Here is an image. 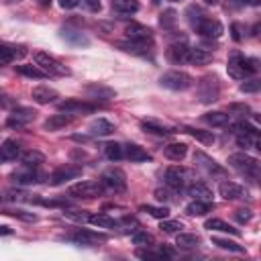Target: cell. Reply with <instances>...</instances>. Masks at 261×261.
<instances>
[{
    "mask_svg": "<svg viewBox=\"0 0 261 261\" xmlns=\"http://www.w3.org/2000/svg\"><path fill=\"white\" fill-rule=\"evenodd\" d=\"M226 71L234 80H245V77H251L259 71V61L253 59V57H245L241 51H232L228 55Z\"/></svg>",
    "mask_w": 261,
    "mask_h": 261,
    "instance_id": "cell-1",
    "label": "cell"
},
{
    "mask_svg": "<svg viewBox=\"0 0 261 261\" xmlns=\"http://www.w3.org/2000/svg\"><path fill=\"white\" fill-rule=\"evenodd\" d=\"M159 84L167 90H173V92H184V90H190L194 86V77L181 69H169L165 71L161 77H159Z\"/></svg>",
    "mask_w": 261,
    "mask_h": 261,
    "instance_id": "cell-2",
    "label": "cell"
},
{
    "mask_svg": "<svg viewBox=\"0 0 261 261\" xmlns=\"http://www.w3.org/2000/svg\"><path fill=\"white\" fill-rule=\"evenodd\" d=\"M192 181H196L194 177V171L188 169V167H181V165H173V167H167L165 169V184L171 188V190H186Z\"/></svg>",
    "mask_w": 261,
    "mask_h": 261,
    "instance_id": "cell-3",
    "label": "cell"
},
{
    "mask_svg": "<svg viewBox=\"0 0 261 261\" xmlns=\"http://www.w3.org/2000/svg\"><path fill=\"white\" fill-rule=\"evenodd\" d=\"M35 63L47 73V75H55V77H65V75H71V69L65 67L61 61H57L53 55L45 53V51H37L35 53Z\"/></svg>",
    "mask_w": 261,
    "mask_h": 261,
    "instance_id": "cell-4",
    "label": "cell"
},
{
    "mask_svg": "<svg viewBox=\"0 0 261 261\" xmlns=\"http://www.w3.org/2000/svg\"><path fill=\"white\" fill-rule=\"evenodd\" d=\"M104 194V188L100 181H94V179H86V181H77L73 186L67 188V196L75 198V200H94L98 196Z\"/></svg>",
    "mask_w": 261,
    "mask_h": 261,
    "instance_id": "cell-5",
    "label": "cell"
},
{
    "mask_svg": "<svg viewBox=\"0 0 261 261\" xmlns=\"http://www.w3.org/2000/svg\"><path fill=\"white\" fill-rule=\"evenodd\" d=\"M228 165L245 175H251L253 179L259 175V161L247 153H232L228 155Z\"/></svg>",
    "mask_w": 261,
    "mask_h": 261,
    "instance_id": "cell-6",
    "label": "cell"
},
{
    "mask_svg": "<svg viewBox=\"0 0 261 261\" xmlns=\"http://www.w3.org/2000/svg\"><path fill=\"white\" fill-rule=\"evenodd\" d=\"M100 184H102L104 190L114 192V194H120V192L126 190V175H124L122 169H118V167H110V169H106V171L102 173Z\"/></svg>",
    "mask_w": 261,
    "mask_h": 261,
    "instance_id": "cell-7",
    "label": "cell"
},
{
    "mask_svg": "<svg viewBox=\"0 0 261 261\" xmlns=\"http://www.w3.org/2000/svg\"><path fill=\"white\" fill-rule=\"evenodd\" d=\"M96 104H92V102H86V100H77V98H67V100H61V102H57V110L59 112H65V114H92V112H96Z\"/></svg>",
    "mask_w": 261,
    "mask_h": 261,
    "instance_id": "cell-8",
    "label": "cell"
},
{
    "mask_svg": "<svg viewBox=\"0 0 261 261\" xmlns=\"http://www.w3.org/2000/svg\"><path fill=\"white\" fill-rule=\"evenodd\" d=\"M218 94H220V84H218L216 75H204L198 82V96L202 102L210 104V102L218 100Z\"/></svg>",
    "mask_w": 261,
    "mask_h": 261,
    "instance_id": "cell-9",
    "label": "cell"
},
{
    "mask_svg": "<svg viewBox=\"0 0 261 261\" xmlns=\"http://www.w3.org/2000/svg\"><path fill=\"white\" fill-rule=\"evenodd\" d=\"M35 116H37V112H35L33 108L16 106V108L8 114V118H6V126H10V128H22V126H27L29 122H33Z\"/></svg>",
    "mask_w": 261,
    "mask_h": 261,
    "instance_id": "cell-10",
    "label": "cell"
},
{
    "mask_svg": "<svg viewBox=\"0 0 261 261\" xmlns=\"http://www.w3.org/2000/svg\"><path fill=\"white\" fill-rule=\"evenodd\" d=\"M194 163H196L200 169H204L208 175H216V177H224V175H226V169H224L220 163H216L210 155H206L204 151H196V153H194Z\"/></svg>",
    "mask_w": 261,
    "mask_h": 261,
    "instance_id": "cell-11",
    "label": "cell"
},
{
    "mask_svg": "<svg viewBox=\"0 0 261 261\" xmlns=\"http://www.w3.org/2000/svg\"><path fill=\"white\" fill-rule=\"evenodd\" d=\"M80 175H82V167H80V165L65 163V165L57 167V169L49 175V184H51V186H61V184H65V181H69V179L80 177Z\"/></svg>",
    "mask_w": 261,
    "mask_h": 261,
    "instance_id": "cell-12",
    "label": "cell"
},
{
    "mask_svg": "<svg viewBox=\"0 0 261 261\" xmlns=\"http://www.w3.org/2000/svg\"><path fill=\"white\" fill-rule=\"evenodd\" d=\"M12 181L16 184V186H31V184H37V181H41V173L37 171V167H29V165H22V167H18L16 171H12Z\"/></svg>",
    "mask_w": 261,
    "mask_h": 261,
    "instance_id": "cell-13",
    "label": "cell"
},
{
    "mask_svg": "<svg viewBox=\"0 0 261 261\" xmlns=\"http://www.w3.org/2000/svg\"><path fill=\"white\" fill-rule=\"evenodd\" d=\"M69 241L77 243V245H94V243H100V241H106L108 237L104 232H96V230H86V228H80L75 232H71L67 237Z\"/></svg>",
    "mask_w": 261,
    "mask_h": 261,
    "instance_id": "cell-14",
    "label": "cell"
},
{
    "mask_svg": "<svg viewBox=\"0 0 261 261\" xmlns=\"http://www.w3.org/2000/svg\"><path fill=\"white\" fill-rule=\"evenodd\" d=\"M218 194L224 198V200H241V198H249V192L241 186V184H234V181H222L218 186Z\"/></svg>",
    "mask_w": 261,
    "mask_h": 261,
    "instance_id": "cell-15",
    "label": "cell"
},
{
    "mask_svg": "<svg viewBox=\"0 0 261 261\" xmlns=\"http://www.w3.org/2000/svg\"><path fill=\"white\" fill-rule=\"evenodd\" d=\"M222 24H220V20H216V18H210V16H206L198 27H196V33L198 35H202V37H214V39H218L220 35H222Z\"/></svg>",
    "mask_w": 261,
    "mask_h": 261,
    "instance_id": "cell-16",
    "label": "cell"
},
{
    "mask_svg": "<svg viewBox=\"0 0 261 261\" xmlns=\"http://www.w3.org/2000/svg\"><path fill=\"white\" fill-rule=\"evenodd\" d=\"M126 37L130 41H141V43H151L153 39V31L145 24H139V22H130L126 24Z\"/></svg>",
    "mask_w": 261,
    "mask_h": 261,
    "instance_id": "cell-17",
    "label": "cell"
},
{
    "mask_svg": "<svg viewBox=\"0 0 261 261\" xmlns=\"http://www.w3.org/2000/svg\"><path fill=\"white\" fill-rule=\"evenodd\" d=\"M141 128H143L145 133H151V135H157V137H167V135L177 133L173 126H167V124H163V122H159V120H155V118H145V120H141Z\"/></svg>",
    "mask_w": 261,
    "mask_h": 261,
    "instance_id": "cell-18",
    "label": "cell"
},
{
    "mask_svg": "<svg viewBox=\"0 0 261 261\" xmlns=\"http://www.w3.org/2000/svg\"><path fill=\"white\" fill-rule=\"evenodd\" d=\"M61 39L67 43V45H71V47H88L90 45V39L84 35V33H80V31H73V29H61Z\"/></svg>",
    "mask_w": 261,
    "mask_h": 261,
    "instance_id": "cell-19",
    "label": "cell"
},
{
    "mask_svg": "<svg viewBox=\"0 0 261 261\" xmlns=\"http://www.w3.org/2000/svg\"><path fill=\"white\" fill-rule=\"evenodd\" d=\"M86 94L92 98V100H112L116 96V92L104 84H88L86 86Z\"/></svg>",
    "mask_w": 261,
    "mask_h": 261,
    "instance_id": "cell-20",
    "label": "cell"
},
{
    "mask_svg": "<svg viewBox=\"0 0 261 261\" xmlns=\"http://www.w3.org/2000/svg\"><path fill=\"white\" fill-rule=\"evenodd\" d=\"M186 194L192 196L194 200H202V202H212V190L202 184V181H192L188 188H186Z\"/></svg>",
    "mask_w": 261,
    "mask_h": 261,
    "instance_id": "cell-21",
    "label": "cell"
},
{
    "mask_svg": "<svg viewBox=\"0 0 261 261\" xmlns=\"http://www.w3.org/2000/svg\"><path fill=\"white\" fill-rule=\"evenodd\" d=\"M31 96H33V100H35L37 104H49V102H55V100L59 98L57 90H53V88H49V86H37V88H33Z\"/></svg>",
    "mask_w": 261,
    "mask_h": 261,
    "instance_id": "cell-22",
    "label": "cell"
},
{
    "mask_svg": "<svg viewBox=\"0 0 261 261\" xmlns=\"http://www.w3.org/2000/svg\"><path fill=\"white\" fill-rule=\"evenodd\" d=\"M20 145L12 139H6L2 145H0V161H16L20 157Z\"/></svg>",
    "mask_w": 261,
    "mask_h": 261,
    "instance_id": "cell-23",
    "label": "cell"
},
{
    "mask_svg": "<svg viewBox=\"0 0 261 261\" xmlns=\"http://www.w3.org/2000/svg\"><path fill=\"white\" fill-rule=\"evenodd\" d=\"M210 61H212V53L208 49H202V47L188 49V61L186 63H192V65H208Z\"/></svg>",
    "mask_w": 261,
    "mask_h": 261,
    "instance_id": "cell-24",
    "label": "cell"
},
{
    "mask_svg": "<svg viewBox=\"0 0 261 261\" xmlns=\"http://www.w3.org/2000/svg\"><path fill=\"white\" fill-rule=\"evenodd\" d=\"M124 157L135 161V163H143V161H151V155L137 143H128L124 145Z\"/></svg>",
    "mask_w": 261,
    "mask_h": 261,
    "instance_id": "cell-25",
    "label": "cell"
},
{
    "mask_svg": "<svg viewBox=\"0 0 261 261\" xmlns=\"http://www.w3.org/2000/svg\"><path fill=\"white\" fill-rule=\"evenodd\" d=\"M188 45L186 43H173L169 49H167V59L171 63H186L188 61Z\"/></svg>",
    "mask_w": 261,
    "mask_h": 261,
    "instance_id": "cell-26",
    "label": "cell"
},
{
    "mask_svg": "<svg viewBox=\"0 0 261 261\" xmlns=\"http://www.w3.org/2000/svg\"><path fill=\"white\" fill-rule=\"evenodd\" d=\"M71 122V114H53V116H49L45 122H43V128L45 130H61V128H65L67 124Z\"/></svg>",
    "mask_w": 261,
    "mask_h": 261,
    "instance_id": "cell-27",
    "label": "cell"
},
{
    "mask_svg": "<svg viewBox=\"0 0 261 261\" xmlns=\"http://www.w3.org/2000/svg\"><path fill=\"white\" fill-rule=\"evenodd\" d=\"M163 155L171 161H181L188 155V145L186 143H169L163 147Z\"/></svg>",
    "mask_w": 261,
    "mask_h": 261,
    "instance_id": "cell-28",
    "label": "cell"
},
{
    "mask_svg": "<svg viewBox=\"0 0 261 261\" xmlns=\"http://www.w3.org/2000/svg\"><path fill=\"white\" fill-rule=\"evenodd\" d=\"M112 133H114V124L106 118H96L90 124V135H94V137H108Z\"/></svg>",
    "mask_w": 261,
    "mask_h": 261,
    "instance_id": "cell-29",
    "label": "cell"
},
{
    "mask_svg": "<svg viewBox=\"0 0 261 261\" xmlns=\"http://www.w3.org/2000/svg\"><path fill=\"white\" fill-rule=\"evenodd\" d=\"M88 222L98 226V228H116L118 226V220H114L112 216H108L106 212H98V214H90L88 216Z\"/></svg>",
    "mask_w": 261,
    "mask_h": 261,
    "instance_id": "cell-30",
    "label": "cell"
},
{
    "mask_svg": "<svg viewBox=\"0 0 261 261\" xmlns=\"http://www.w3.org/2000/svg\"><path fill=\"white\" fill-rule=\"evenodd\" d=\"M116 47L126 51V53H133V55H147L149 53V45L141 43V41H120Z\"/></svg>",
    "mask_w": 261,
    "mask_h": 261,
    "instance_id": "cell-31",
    "label": "cell"
},
{
    "mask_svg": "<svg viewBox=\"0 0 261 261\" xmlns=\"http://www.w3.org/2000/svg\"><path fill=\"white\" fill-rule=\"evenodd\" d=\"M18 159H20L22 165H29V167H39L41 163H45V155H43L41 151H35V149L22 151Z\"/></svg>",
    "mask_w": 261,
    "mask_h": 261,
    "instance_id": "cell-32",
    "label": "cell"
},
{
    "mask_svg": "<svg viewBox=\"0 0 261 261\" xmlns=\"http://www.w3.org/2000/svg\"><path fill=\"white\" fill-rule=\"evenodd\" d=\"M212 210V202H202V200H192L186 206V214L190 216H204Z\"/></svg>",
    "mask_w": 261,
    "mask_h": 261,
    "instance_id": "cell-33",
    "label": "cell"
},
{
    "mask_svg": "<svg viewBox=\"0 0 261 261\" xmlns=\"http://www.w3.org/2000/svg\"><path fill=\"white\" fill-rule=\"evenodd\" d=\"M204 226L208 228V230H220V232H228V234H239V228H234V226H230L228 222H224V220H220V218H208L206 222H204Z\"/></svg>",
    "mask_w": 261,
    "mask_h": 261,
    "instance_id": "cell-34",
    "label": "cell"
},
{
    "mask_svg": "<svg viewBox=\"0 0 261 261\" xmlns=\"http://www.w3.org/2000/svg\"><path fill=\"white\" fill-rule=\"evenodd\" d=\"M175 245H177L179 249H194V247L200 245V237L194 234V232H177Z\"/></svg>",
    "mask_w": 261,
    "mask_h": 261,
    "instance_id": "cell-35",
    "label": "cell"
},
{
    "mask_svg": "<svg viewBox=\"0 0 261 261\" xmlns=\"http://www.w3.org/2000/svg\"><path fill=\"white\" fill-rule=\"evenodd\" d=\"M112 8L118 14H135L139 10V2L137 0H112Z\"/></svg>",
    "mask_w": 261,
    "mask_h": 261,
    "instance_id": "cell-36",
    "label": "cell"
},
{
    "mask_svg": "<svg viewBox=\"0 0 261 261\" xmlns=\"http://www.w3.org/2000/svg\"><path fill=\"white\" fill-rule=\"evenodd\" d=\"M16 71H18L20 75L33 77V80H45V77H49L39 65H16Z\"/></svg>",
    "mask_w": 261,
    "mask_h": 261,
    "instance_id": "cell-37",
    "label": "cell"
},
{
    "mask_svg": "<svg viewBox=\"0 0 261 261\" xmlns=\"http://www.w3.org/2000/svg\"><path fill=\"white\" fill-rule=\"evenodd\" d=\"M230 133H234L237 137H243V135H259L257 126L247 122V120H239V122H232L230 124Z\"/></svg>",
    "mask_w": 261,
    "mask_h": 261,
    "instance_id": "cell-38",
    "label": "cell"
},
{
    "mask_svg": "<svg viewBox=\"0 0 261 261\" xmlns=\"http://www.w3.org/2000/svg\"><path fill=\"white\" fill-rule=\"evenodd\" d=\"M184 130H186L190 137H194V139H198L200 143H204V145H212V143H214L212 130H202V128H194V126H184Z\"/></svg>",
    "mask_w": 261,
    "mask_h": 261,
    "instance_id": "cell-39",
    "label": "cell"
},
{
    "mask_svg": "<svg viewBox=\"0 0 261 261\" xmlns=\"http://www.w3.org/2000/svg\"><path fill=\"white\" fill-rule=\"evenodd\" d=\"M212 245L224 249V251H232V253H245V247L230 241V239H222V237H212Z\"/></svg>",
    "mask_w": 261,
    "mask_h": 261,
    "instance_id": "cell-40",
    "label": "cell"
},
{
    "mask_svg": "<svg viewBox=\"0 0 261 261\" xmlns=\"http://www.w3.org/2000/svg\"><path fill=\"white\" fill-rule=\"evenodd\" d=\"M204 120H206L210 126H226V124L230 122L228 114L218 112V110H214V112H206V114H204Z\"/></svg>",
    "mask_w": 261,
    "mask_h": 261,
    "instance_id": "cell-41",
    "label": "cell"
},
{
    "mask_svg": "<svg viewBox=\"0 0 261 261\" xmlns=\"http://www.w3.org/2000/svg\"><path fill=\"white\" fill-rule=\"evenodd\" d=\"M186 14H188V22H190V24H192L194 29H196V27H198V24H200V22H202V20H204L206 16H208V14H206V12H204V10L200 8V6H196V4L188 6Z\"/></svg>",
    "mask_w": 261,
    "mask_h": 261,
    "instance_id": "cell-42",
    "label": "cell"
},
{
    "mask_svg": "<svg viewBox=\"0 0 261 261\" xmlns=\"http://www.w3.org/2000/svg\"><path fill=\"white\" fill-rule=\"evenodd\" d=\"M104 153H106V157L110 159V161H118V159H122L124 157V147L120 145V143H106L104 145Z\"/></svg>",
    "mask_w": 261,
    "mask_h": 261,
    "instance_id": "cell-43",
    "label": "cell"
},
{
    "mask_svg": "<svg viewBox=\"0 0 261 261\" xmlns=\"http://www.w3.org/2000/svg\"><path fill=\"white\" fill-rule=\"evenodd\" d=\"M141 212H147V214H151V216H155V218H167L169 216V208L167 206H151V204H143L141 206Z\"/></svg>",
    "mask_w": 261,
    "mask_h": 261,
    "instance_id": "cell-44",
    "label": "cell"
},
{
    "mask_svg": "<svg viewBox=\"0 0 261 261\" xmlns=\"http://www.w3.org/2000/svg\"><path fill=\"white\" fill-rule=\"evenodd\" d=\"M2 212L8 214V216L20 218V220H24V222H35V220H37V214L27 212V210H20V208H6V210H2Z\"/></svg>",
    "mask_w": 261,
    "mask_h": 261,
    "instance_id": "cell-45",
    "label": "cell"
},
{
    "mask_svg": "<svg viewBox=\"0 0 261 261\" xmlns=\"http://www.w3.org/2000/svg\"><path fill=\"white\" fill-rule=\"evenodd\" d=\"M159 228L163 230V232H181V228H184V222H179V220H167V218H161V224H159Z\"/></svg>",
    "mask_w": 261,
    "mask_h": 261,
    "instance_id": "cell-46",
    "label": "cell"
},
{
    "mask_svg": "<svg viewBox=\"0 0 261 261\" xmlns=\"http://www.w3.org/2000/svg\"><path fill=\"white\" fill-rule=\"evenodd\" d=\"M133 243L139 245V247H149V245L155 243V239H153L149 232H145V230H137V232L133 234Z\"/></svg>",
    "mask_w": 261,
    "mask_h": 261,
    "instance_id": "cell-47",
    "label": "cell"
},
{
    "mask_svg": "<svg viewBox=\"0 0 261 261\" xmlns=\"http://www.w3.org/2000/svg\"><path fill=\"white\" fill-rule=\"evenodd\" d=\"M137 257H141V259H165V257H169V253H165L163 249H161V251H151V249H137Z\"/></svg>",
    "mask_w": 261,
    "mask_h": 261,
    "instance_id": "cell-48",
    "label": "cell"
},
{
    "mask_svg": "<svg viewBox=\"0 0 261 261\" xmlns=\"http://www.w3.org/2000/svg\"><path fill=\"white\" fill-rule=\"evenodd\" d=\"M175 20H177V12L175 10H165L163 14H161V18H159V22H161V27L163 29H169V27H173L175 24Z\"/></svg>",
    "mask_w": 261,
    "mask_h": 261,
    "instance_id": "cell-49",
    "label": "cell"
},
{
    "mask_svg": "<svg viewBox=\"0 0 261 261\" xmlns=\"http://www.w3.org/2000/svg\"><path fill=\"white\" fill-rule=\"evenodd\" d=\"M228 110H230L232 114H239V116H249V114H253L249 104H230Z\"/></svg>",
    "mask_w": 261,
    "mask_h": 261,
    "instance_id": "cell-50",
    "label": "cell"
},
{
    "mask_svg": "<svg viewBox=\"0 0 261 261\" xmlns=\"http://www.w3.org/2000/svg\"><path fill=\"white\" fill-rule=\"evenodd\" d=\"M63 216L65 218H71V220H75V222H88V216L90 214H86L84 210L80 212V210H67V212H63Z\"/></svg>",
    "mask_w": 261,
    "mask_h": 261,
    "instance_id": "cell-51",
    "label": "cell"
},
{
    "mask_svg": "<svg viewBox=\"0 0 261 261\" xmlns=\"http://www.w3.org/2000/svg\"><path fill=\"white\" fill-rule=\"evenodd\" d=\"M259 88H261V82H259V80H249V82L241 84V92H247V94L259 92Z\"/></svg>",
    "mask_w": 261,
    "mask_h": 261,
    "instance_id": "cell-52",
    "label": "cell"
},
{
    "mask_svg": "<svg viewBox=\"0 0 261 261\" xmlns=\"http://www.w3.org/2000/svg\"><path fill=\"white\" fill-rule=\"evenodd\" d=\"M234 218H237L241 224H247V222L253 218V212H251L249 208H239V210L234 212Z\"/></svg>",
    "mask_w": 261,
    "mask_h": 261,
    "instance_id": "cell-53",
    "label": "cell"
},
{
    "mask_svg": "<svg viewBox=\"0 0 261 261\" xmlns=\"http://www.w3.org/2000/svg\"><path fill=\"white\" fill-rule=\"evenodd\" d=\"M14 104H16V100L10 94H6L4 90H0V108H12Z\"/></svg>",
    "mask_w": 261,
    "mask_h": 261,
    "instance_id": "cell-54",
    "label": "cell"
},
{
    "mask_svg": "<svg viewBox=\"0 0 261 261\" xmlns=\"http://www.w3.org/2000/svg\"><path fill=\"white\" fill-rule=\"evenodd\" d=\"M230 31H232V39L239 43V41H243V27L239 24V22H232L230 24Z\"/></svg>",
    "mask_w": 261,
    "mask_h": 261,
    "instance_id": "cell-55",
    "label": "cell"
},
{
    "mask_svg": "<svg viewBox=\"0 0 261 261\" xmlns=\"http://www.w3.org/2000/svg\"><path fill=\"white\" fill-rule=\"evenodd\" d=\"M82 2L86 4V8H88L90 12H100V10H102L100 0H82Z\"/></svg>",
    "mask_w": 261,
    "mask_h": 261,
    "instance_id": "cell-56",
    "label": "cell"
},
{
    "mask_svg": "<svg viewBox=\"0 0 261 261\" xmlns=\"http://www.w3.org/2000/svg\"><path fill=\"white\" fill-rule=\"evenodd\" d=\"M171 196H173V194H171L169 190H163V188H159V190H155V198H157L159 202H163V200L167 202V200H171Z\"/></svg>",
    "mask_w": 261,
    "mask_h": 261,
    "instance_id": "cell-57",
    "label": "cell"
},
{
    "mask_svg": "<svg viewBox=\"0 0 261 261\" xmlns=\"http://www.w3.org/2000/svg\"><path fill=\"white\" fill-rule=\"evenodd\" d=\"M80 4V0H59V6L63 10H69V8H75Z\"/></svg>",
    "mask_w": 261,
    "mask_h": 261,
    "instance_id": "cell-58",
    "label": "cell"
},
{
    "mask_svg": "<svg viewBox=\"0 0 261 261\" xmlns=\"http://www.w3.org/2000/svg\"><path fill=\"white\" fill-rule=\"evenodd\" d=\"M0 234H12V228L10 226H0Z\"/></svg>",
    "mask_w": 261,
    "mask_h": 261,
    "instance_id": "cell-59",
    "label": "cell"
},
{
    "mask_svg": "<svg viewBox=\"0 0 261 261\" xmlns=\"http://www.w3.org/2000/svg\"><path fill=\"white\" fill-rule=\"evenodd\" d=\"M51 2H53V0H39L41 6H51Z\"/></svg>",
    "mask_w": 261,
    "mask_h": 261,
    "instance_id": "cell-60",
    "label": "cell"
},
{
    "mask_svg": "<svg viewBox=\"0 0 261 261\" xmlns=\"http://www.w3.org/2000/svg\"><path fill=\"white\" fill-rule=\"evenodd\" d=\"M6 202V192H0V204Z\"/></svg>",
    "mask_w": 261,
    "mask_h": 261,
    "instance_id": "cell-61",
    "label": "cell"
},
{
    "mask_svg": "<svg viewBox=\"0 0 261 261\" xmlns=\"http://www.w3.org/2000/svg\"><path fill=\"white\" fill-rule=\"evenodd\" d=\"M206 4H216V0H204Z\"/></svg>",
    "mask_w": 261,
    "mask_h": 261,
    "instance_id": "cell-62",
    "label": "cell"
},
{
    "mask_svg": "<svg viewBox=\"0 0 261 261\" xmlns=\"http://www.w3.org/2000/svg\"><path fill=\"white\" fill-rule=\"evenodd\" d=\"M232 2H237V4H245L247 0H232Z\"/></svg>",
    "mask_w": 261,
    "mask_h": 261,
    "instance_id": "cell-63",
    "label": "cell"
},
{
    "mask_svg": "<svg viewBox=\"0 0 261 261\" xmlns=\"http://www.w3.org/2000/svg\"><path fill=\"white\" fill-rule=\"evenodd\" d=\"M169 2H179V0H169Z\"/></svg>",
    "mask_w": 261,
    "mask_h": 261,
    "instance_id": "cell-64",
    "label": "cell"
}]
</instances>
